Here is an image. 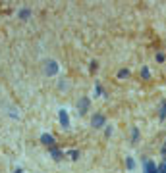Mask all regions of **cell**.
<instances>
[{"label":"cell","mask_w":166,"mask_h":173,"mask_svg":"<svg viewBox=\"0 0 166 173\" xmlns=\"http://www.w3.org/2000/svg\"><path fill=\"white\" fill-rule=\"evenodd\" d=\"M87 112H89V98L83 96V98H79V102H77V114L85 115Z\"/></svg>","instance_id":"1"},{"label":"cell","mask_w":166,"mask_h":173,"mask_svg":"<svg viewBox=\"0 0 166 173\" xmlns=\"http://www.w3.org/2000/svg\"><path fill=\"white\" fill-rule=\"evenodd\" d=\"M58 69H60V67H58V64L54 62V60H48V62L45 64V73H46V75H50V77L56 75Z\"/></svg>","instance_id":"2"},{"label":"cell","mask_w":166,"mask_h":173,"mask_svg":"<svg viewBox=\"0 0 166 173\" xmlns=\"http://www.w3.org/2000/svg\"><path fill=\"white\" fill-rule=\"evenodd\" d=\"M104 123H106V119H104V115H102V114H95V115H93V119H91V125H93L95 129L104 127Z\"/></svg>","instance_id":"3"},{"label":"cell","mask_w":166,"mask_h":173,"mask_svg":"<svg viewBox=\"0 0 166 173\" xmlns=\"http://www.w3.org/2000/svg\"><path fill=\"white\" fill-rule=\"evenodd\" d=\"M58 119H60V125L64 129H70V117H68V112L66 110H60L58 112Z\"/></svg>","instance_id":"4"},{"label":"cell","mask_w":166,"mask_h":173,"mask_svg":"<svg viewBox=\"0 0 166 173\" xmlns=\"http://www.w3.org/2000/svg\"><path fill=\"white\" fill-rule=\"evenodd\" d=\"M143 173H159V167L153 160H147L145 162V167H143Z\"/></svg>","instance_id":"5"},{"label":"cell","mask_w":166,"mask_h":173,"mask_svg":"<svg viewBox=\"0 0 166 173\" xmlns=\"http://www.w3.org/2000/svg\"><path fill=\"white\" fill-rule=\"evenodd\" d=\"M41 142L52 148V146H54V137H52V135H48V133H45V135H41Z\"/></svg>","instance_id":"6"},{"label":"cell","mask_w":166,"mask_h":173,"mask_svg":"<svg viewBox=\"0 0 166 173\" xmlns=\"http://www.w3.org/2000/svg\"><path fill=\"white\" fill-rule=\"evenodd\" d=\"M31 18V10L29 8H21L19 10V19H29Z\"/></svg>","instance_id":"7"},{"label":"cell","mask_w":166,"mask_h":173,"mask_svg":"<svg viewBox=\"0 0 166 173\" xmlns=\"http://www.w3.org/2000/svg\"><path fill=\"white\" fill-rule=\"evenodd\" d=\"M50 156L54 158V160H62V152H60L58 148H54V146L50 148Z\"/></svg>","instance_id":"8"},{"label":"cell","mask_w":166,"mask_h":173,"mask_svg":"<svg viewBox=\"0 0 166 173\" xmlns=\"http://www.w3.org/2000/svg\"><path fill=\"white\" fill-rule=\"evenodd\" d=\"M137 141H139V129L133 127L131 129V142H137Z\"/></svg>","instance_id":"9"},{"label":"cell","mask_w":166,"mask_h":173,"mask_svg":"<svg viewBox=\"0 0 166 173\" xmlns=\"http://www.w3.org/2000/svg\"><path fill=\"white\" fill-rule=\"evenodd\" d=\"M159 117L160 119H166V102L160 104V112H159Z\"/></svg>","instance_id":"10"},{"label":"cell","mask_w":166,"mask_h":173,"mask_svg":"<svg viewBox=\"0 0 166 173\" xmlns=\"http://www.w3.org/2000/svg\"><path fill=\"white\" fill-rule=\"evenodd\" d=\"M126 166H128V169L131 171V169L135 167V160H133V158H126Z\"/></svg>","instance_id":"11"},{"label":"cell","mask_w":166,"mask_h":173,"mask_svg":"<svg viewBox=\"0 0 166 173\" xmlns=\"http://www.w3.org/2000/svg\"><path fill=\"white\" fill-rule=\"evenodd\" d=\"M118 77H120V79H126V77H129V69H120V71H118Z\"/></svg>","instance_id":"12"},{"label":"cell","mask_w":166,"mask_h":173,"mask_svg":"<svg viewBox=\"0 0 166 173\" xmlns=\"http://www.w3.org/2000/svg\"><path fill=\"white\" fill-rule=\"evenodd\" d=\"M68 156H70V160H77V158H79V152H77V150H70Z\"/></svg>","instance_id":"13"},{"label":"cell","mask_w":166,"mask_h":173,"mask_svg":"<svg viewBox=\"0 0 166 173\" xmlns=\"http://www.w3.org/2000/svg\"><path fill=\"white\" fill-rule=\"evenodd\" d=\"M95 94H102V96H106V94H104V92H102V87H101V85H99V83L95 85Z\"/></svg>","instance_id":"14"},{"label":"cell","mask_w":166,"mask_h":173,"mask_svg":"<svg viewBox=\"0 0 166 173\" xmlns=\"http://www.w3.org/2000/svg\"><path fill=\"white\" fill-rule=\"evenodd\" d=\"M141 75H143V79H149V77H151V73H149L147 67H143V69H141Z\"/></svg>","instance_id":"15"},{"label":"cell","mask_w":166,"mask_h":173,"mask_svg":"<svg viewBox=\"0 0 166 173\" xmlns=\"http://www.w3.org/2000/svg\"><path fill=\"white\" fill-rule=\"evenodd\" d=\"M159 173H166V158H164V162L159 166Z\"/></svg>","instance_id":"16"},{"label":"cell","mask_w":166,"mask_h":173,"mask_svg":"<svg viewBox=\"0 0 166 173\" xmlns=\"http://www.w3.org/2000/svg\"><path fill=\"white\" fill-rule=\"evenodd\" d=\"M89 69H91V71H97V69H99V64H97L95 60L91 62V67H89Z\"/></svg>","instance_id":"17"},{"label":"cell","mask_w":166,"mask_h":173,"mask_svg":"<svg viewBox=\"0 0 166 173\" xmlns=\"http://www.w3.org/2000/svg\"><path fill=\"white\" fill-rule=\"evenodd\" d=\"M156 62H164V54H162V52L156 54Z\"/></svg>","instance_id":"18"},{"label":"cell","mask_w":166,"mask_h":173,"mask_svg":"<svg viewBox=\"0 0 166 173\" xmlns=\"http://www.w3.org/2000/svg\"><path fill=\"white\" fill-rule=\"evenodd\" d=\"M104 133H106V137H110V135H112V127H106V131H104Z\"/></svg>","instance_id":"19"},{"label":"cell","mask_w":166,"mask_h":173,"mask_svg":"<svg viewBox=\"0 0 166 173\" xmlns=\"http://www.w3.org/2000/svg\"><path fill=\"white\" fill-rule=\"evenodd\" d=\"M162 156H166V142L162 144Z\"/></svg>","instance_id":"20"}]
</instances>
